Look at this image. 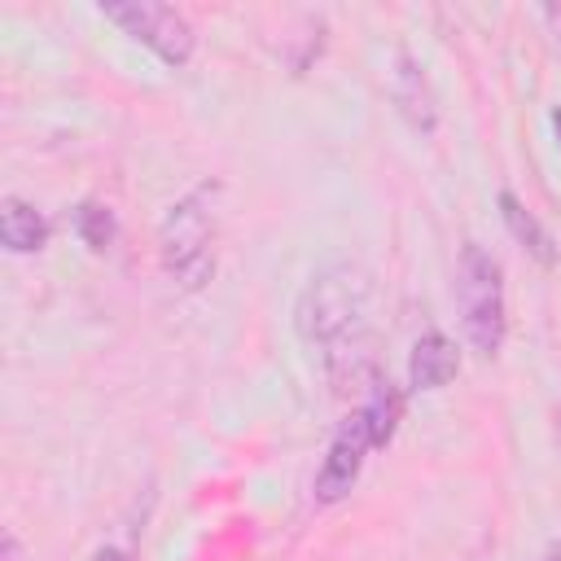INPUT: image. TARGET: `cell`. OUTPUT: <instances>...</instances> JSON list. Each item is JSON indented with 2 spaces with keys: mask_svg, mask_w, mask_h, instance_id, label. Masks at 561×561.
<instances>
[{
  "mask_svg": "<svg viewBox=\"0 0 561 561\" xmlns=\"http://www.w3.org/2000/svg\"><path fill=\"white\" fill-rule=\"evenodd\" d=\"M294 329L320 355L324 377L337 390L377 377L373 368V276L359 263L337 259L320 267L294 302Z\"/></svg>",
  "mask_w": 561,
  "mask_h": 561,
  "instance_id": "1",
  "label": "cell"
},
{
  "mask_svg": "<svg viewBox=\"0 0 561 561\" xmlns=\"http://www.w3.org/2000/svg\"><path fill=\"white\" fill-rule=\"evenodd\" d=\"M215 197L219 184L202 180L193 184L184 197H175L167 206L162 232H158V250H162V267L171 276L175 289H202L215 276Z\"/></svg>",
  "mask_w": 561,
  "mask_h": 561,
  "instance_id": "2",
  "label": "cell"
},
{
  "mask_svg": "<svg viewBox=\"0 0 561 561\" xmlns=\"http://www.w3.org/2000/svg\"><path fill=\"white\" fill-rule=\"evenodd\" d=\"M456 307H460V324H465L469 346L482 359H491L504 346V329H508V316H504V272H500V263L478 241H469L460 250V263H456Z\"/></svg>",
  "mask_w": 561,
  "mask_h": 561,
  "instance_id": "3",
  "label": "cell"
},
{
  "mask_svg": "<svg viewBox=\"0 0 561 561\" xmlns=\"http://www.w3.org/2000/svg\"><path fill=\"white\" fill-rule=\"evenodd\" d=\"M101 13L110 22H118L136 44H145L167 66H184L193 57L197 35L184 22V13L171 9V4H158V0H105Z\"/></svg>",
  "mask_w": 561,
  "mask_h": 561,
  "instance_id": "4",
  "label": "cell"
},
{
  "mask_svg": "<svg viewBox=\"0 0 561 561\" xmlns=\"http://www.w3.org/2000/svg\"><path fill=\"white\" fill-rule=\"evenodd\" d=\"M368 447H373L368 425H364L359 412H351V416L337 425V434H333V443H329V451H324V460H320V469H316V482H311L316 504H337V500L359 482V469H364Z\"/></svg>",
  "mask_w": 561,
  "mask_h": 561,
  "instance_id": "5",
  "label": "cell"
},
{
  "mask_svg": "<svg viewBox=\"0 0 561 561\" xmlns=\"http://www.w3.org/2000/svg\"><path fill=\"white\" fill-rule=\"evenodd\" d=\"M390 101H394L399 118H403L416 136H434V127H438V101H434V88H430L425 66H421L412 53H399V57H394V70H390Z\"/></svg>",
  "mask_w": 561,
  "mask_h": 561,
  "instance_id": "6",
  "label": "cell"
},
{
  "mask_svg": "<svg viewBox=\"0 0 561 561\" xmlns=\"http://www.w3.org/2000/svg\"><path fill=\"white\" fill-rule=\"evenodd\" d=\"M460 373V351L443 333H421L408 359V386L412 390H443Z\"/></svg>",
  "mask_w": 561,
  "mask_h": 561,
  "instance_id": "7",
  "label": "cell"
},
{
  "mask_svg": "<svg viewBox=\"0 0 561 561\" xmlns=\"http://www.w3.org/2000/svg\"><path fill=\"white\" fill-rule=\"evenodd\" d=\"M0 241L13 254H35L48 241V219L22 197H4L0 202Z\"/></svg>",
  "mask_w": 561,
  "mask_h": 561,
  "instance_id": "8",
  "label": "cell"
},
{
  "mask_svg": "<svg viewBox=\"0 0 561 561\" xmlns=\"http://www.w3.org/2000/svg\"><path fill=\"white\" fill-rule=\"evenodd\" d=\"M495 202H500V215H504V228L513 232V241H517V245H522V250H526L535 263L552 267V263H557L552 232H548V228H543V224H539V219H535V215H530V210H526V206H522V202H517L508 188H504Z\"/></svg>",
  "mask_w": 561,
  "mask_h": 561,
  "instance_id": "9",
  "label": "cell"
},
{
  "mask_svg": "<svg viewBox=\"0 0 561 561\" xmlns=\"http://www.w3.org/2000/svg\"><path fill=\"white\" fill-rule=\"evenodd\" d=\"M359 416H364V425H368L373 447H386V443L394 438V430H399V416H403V394H399V386L377 373V377L368 381V399H364Z\"/></svg>",
  "mask_w": 561,
  "mask_h": 561,
  "instance_id": "10",
  "label": "cell"
},
{
  "mask_svg": "<svg viewBox=\"0 0 561 561\" xmlns=\"http://www.w3.org/2000/svg\"><path fill=\"white\" fill-rule=\"evenodd\" d=\"M70 228H75V237H79L92 254H105V250L114 245V237H118L114 210L101 206V202H79V206L70 210Z\"/></svg>",
  "mask_w": 561,
  "mask_h": 561,
  "instance_id": "11",
  "label": "cell"
},
{
  "mask_svg": "<svg viewBox=\"0 0 561 561\" xmlns=\"http://www.w3.org/2000/svg\"><path fill=\"white\" fill-rule=\"evenodd\" d=\"M92 561H131V557H127L123 548H96V552H92Z\"/></svg>",
  "mask_w": 561,
  "mask_h": 561,
  "instance_id": "12",
  "label": "cell"
},
{
  "mask_svg": "<svg viewBox=\"0 0 561 561\" xmlns=\"http://www.w3.org/2000/svg\"><path fill=\"white\" fill-rule=\"evenodd\" d=\"M552 127H557V140H561V110H552Z\"/></svg>",
  "mask_w": 561,
  "mask_h": 561,
  "instance_id": "13",
  "label": "cell"
}]
</instances>
